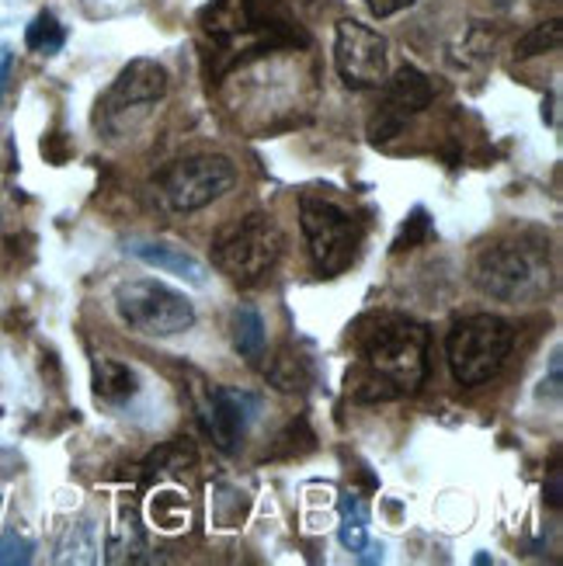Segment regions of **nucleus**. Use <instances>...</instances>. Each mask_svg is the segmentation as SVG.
Returning <instances> with one entry per match:
<instances>
[{
  "mask_svg": "<svg viewBox=\"0 0 563 566\" xmlns=\"http://www.w3.org/2000/svg\"><path fill=\"white\" fill-rule=\"evenodd\" d=\"M32 553L35 546L29 538H18V535L0 538V566H24V563H32Z\"/></svg>",
  "mask_w": 563,
  "mask_h": 566,
  "instance_id": "nucleus-23",
  "label": "nucleus"
},
{
  "mask_svg": "<svg viewBox=\"0 0 563 566\" xmlns=\"http://www.w3.org/2000/svg\"><path fill=\"white\" fill-rule=\"evenodd\" d=\"M11 66H14V53H11V45H4V42H0V102H4V94H8Z\"/></svg>",
  "mask_w": 563,
  "mask_h": 566,
  "instance_id": "nucleus-26",
  "label": "nucleus"
},
{
  "mask_svg": "<svg viewBox=\"0 0 563 566\" xmlns=\"http://www.w3.org/2000/svg\"><path fill=\"white\" fill-rule=\"evenodd\" d=\"M237 181V167L233 160L219 157V154H202V157H185L175 160L160 170V195L164 202L175 212H199L212 206L216 199L233 188Z\"/></svg>",
  "mask_w": 563,
  "mask_h": 566,
  "instance_id": "nucleus-8",
  "label": "nucleus"
},
{
  "mask_svg": "<svg viewBox=\"0 0 563 566\" xmlns=\"http://www.w3.org/2000/svg\"><path fill=\"white\" fill-rule=\"evenodd\" d=\"M261 400L248 389H233V386H212L202 400V428L212 438V446L219 452H237L240 441L248 438V428L258 417Z\"/></svg>",
  "mask_w": 563,
  "mask_h": 566,
  "instance_id": "nucleus-11",
  "label": "nucleus"
},
{
  "mask_svg": "<svg viewBox=\"0 0 563 566\" xmlns=\"http://www.w3.org/2000/svg\"><path fill=\"white\" fill-rule=\"evenodd\" d=\"M164 94H167V70L157 60H133L115 77L105 102L97 108H102V118L108 126H115L126 112H146V105H157Z\"/></svg>",
  "mask_w": 563,
  "mask_h": 566,
  "instance_id": "nucleus-12",
  "label": "nucleus"
},
{
  "mask_svg": "<svg viewBox=\"0 0 563 566\" xmlns=\"http://www.w3.org/2000/svg\"><path fill=\"white\" fill-rule=\"evenodd\" d=\"M386 63H389V45L386 39L362 24L355 18L337 21L334 29V66L337 77L352 91H373L386 81Z\"/></svg>",
  "mask_w": 563,
  "mask_h": 566,
  "instance_id": "nucleus-9",
  "label": "nucleus"
},
{
  "mask_svg": "<svg viewBox=\"0 0 563 566\" xmlns=\"http://www.w3.org/2000/svg\"><path fill=\"white\" fill-rule=\"evenodd\" d=\"M285 237L268 212H251L219 230L212 240V264L233 285H258L279 264Z\"/></svg>",
  "mask_w": 563,
  "mask_h": 566,
  "instance_id": "nucleus-5",
  "label": "nucleus"
},
{
  "mask_svg": "<svg viewBox=\"0 0 563 566\" xmlns=\"http://www.w3.org/2000/svg\"><path fill=\"white\" fill-rule=\"evenodd\" d=\"M560 42H563V24H560V18H550L519 39L515 56L529 60V56H540V53H553V49H560Z\"/></svg>",
  "mask_w": 563,
  "mask_h": 566,
  "instance_id": "nucleus-19",
  "label": "nucleus"
},
{
  "mask_svg": "<svg viewBox=\"0 0 563 566\" xmlns=\"http://www.w3.org/2000/svg\"><path fill=\"white\" fill-rule=\"evenodd\" d=\"M341 546H345L348 553H362L365 546H369V507L362 504V497L348 494L345 504H341Z\"/></svg>",
  "mask_w": 563,
  "mask_h": 566,
  "instance_id": "nucleus-16",
  "label": "nucleus"
},
{
  "mask_svg": "<svg viewBox=\"0 0 563 566\" xmlns=\"http://www.w3.org/2000/svg\"><path fill=\"white\" fill-rule=\"evenodd\" d=\"M199 24L223 53H233L230 63L264 56L272 49L306 45V32L282 0H209Z\"/></svg>",
  "mask_w": 563,
  "mask_h": 566,
  "instance_id": "nucleus-2",
  "label": "nucleus"
},
{
  "mask_svg": "<svg viewBox=\"0 0 563 566\" xmlns=\"http://www.w3.org/2000/svg\"><path fill=\"white\" fill-rule=\"evenodd\" d=\"M431 97H435V87L425 73L410 63L400 66L394 77L383 81V97H379V105L369 118V139L376 146L397 139L407 129V122L431 105Z\"/></svg>",
  "mask_w": 563,
  "mask_h": 566,
  "instance_id": "nucleus-10",
  "label": "nucleus"
},
{
  "mask_svg": "<svg viewBox=\"0 0 563 566\" xmlns=\"http://www.w3.org/2000/svg\"><path fill=\"white\" fill-rule=\"evenodd\" d=\"M129 254L139 258L143 264L160 268L167 275H178L191 285H206V264L188 254L185 248H175V243H160V240H133Z\"/></svg>",
  "mask_w": 563,
  "mask_h": 566,
  "instance_id": "nucleus-13",
  "label": "nucleus"
},
{
  "mask_svg": "<svg viewBox=\"0 0 563 566\" xmlns=\"http://www.w3.org/2000/svg\"><path fill=\"white\" fill-rule=\"evenodd\" d=\"M63 42H66V29L53 11H39L29 24V32H24V45H29L32 53H42V56L60 53Z\"/></svg>",
  "mask_w": 563,
  "mask_h": 566,
  "instance_id": "nucleus-18",
  "label": "nucleus"
},
{
  "mask_svg": "<svg viewBox=\"0 0 563 566\" xmlns=\"http://www.w3.org/2000/svg\"><path fill=\"white\" fill-rule=\"evenodd\" d=\"M150 518L164 532H178L181 525H188V501L178 494V490H164V494H154Z\"/></svg>",
  "mask_w": 563,
  "mask_h": 566,
  "instance_id": "nucleus-20",
  "label": "nucleus"
},
{
  "mask_svg": "<svg viewBox=\"0 0 563 566\" xmlns=\"http://www.w3.org/2000/svg\"><path fill=\"white\" fill-rule=\"evenodd\" d=\"M431 237V219H428V212L418 206L410 216H407V223H404V230L397 233V240H394V254H404V251H410V248H418V243H425Z\"/></svg>",
  "mask_w": 563,
  "mask_h": 566,
  "instance_id": "nucleus-21",
  "label": "nucleus"
},
{
  "mask_svg": "<svg viewBox=\"0 0 563 566\" xmlns=\"http://www.w3.org/2000/svg\"><path fill=\"white\" fill-rule=\"evenodd\" d=\"M515 344V327L504 316L494 313H473L449 331L446 337V358L452 368V379L459 386H480L501 373L504 358Z\"/></svg>",
  "mask_w": 563,
  "mask_h": 566,
  "instance_id": "nucleus-6",
  "label": "nucleus"
},
{
  "mask_svg": "<svg viewBox=\"0 0 563 566\" xmlns=\"http://www.w3.org/2000/svg\"><path fill=\"white\" fill-rule=\"evenodd\" d=\"M42 154H45V160L63 164V160L70 157V146H66V139H63L60 133H49V136L42 139Z\"/></svg>",
  "mask_w": 563,
  "mask_h": 566,
  "instance_id": "nucleus-24",
  "label": "nucleus"
},
{
  "mask_svg": "<svg viewBox=\"0 0 563 566\" xmlns=\"http://www.w3.org/2000/svg\"><path fill=\"white\" fill-rule=\"evenodd\" d=\"M115 313L133 334H143V337H175V334L191 331L195 324V306L188 295L154 279L118 285Z\"/></svg>",
  "mask_w": 563,
  "mask_h": 566,
  "instance_id": "nucleus-7",
  "label": "nucleus"
},
{
  "mask_svg": "<svg viewBox=\"0 0 563 566\" xmlns=\"http://www.w3.org/2000/svg\"><path fill=\"white\" fill-rule=\"evenodd\" d=\"M191 462H195V452H191L188 441H181V438H175V441H170V446H164L160 452H154V455H150V465H157V470H164V473L188 470Z\"/></svg>",
  "mask_w": 563,
  "mask_h": 566,
  "instance_id": "nucleus-22",
  "label": "nucleus"
},
{
  "mask_svg": "<svg viewBox=\"0 0 563 566\" xmlns=\"http://www.w3.org/2000/svg\"><path fill=\"white\" fill-rule=\"evenodd\" d=\"M300 227L310 248V261L321 275L334 279L355 261L365 237L362 219L324 191H306L300 199Z\"/></svg>",
  "mask_w": 563,
  "mask_h": 566,
  "instance_id": "nucleus-4",
  "label": "nucleus"
},
{
  "mask_svg": "<svg viewBox=\"0 0 563 566\" xmlns=\"http://www.w3.org/2000/svg\"><path fill=\"white\" fill-rule=\"evenodd\" d=\"M365 8H369L376 18H389V14H397V11H404V8H410L414 0H362Z\"/></svg>",
  "mask_w": 563,
  "mask_h": 566,
  "instance_id": "nucleus-25",
  "label": "nucleus"
},
{
  "mask_svg": "<svg viewBox=\"0 0 563 566\" xmlns=\"http://www.w3.org/2000/svg\"><path fill=\"white\" fill-rule=\"evenodd\" d=\"M352 392L358 403H386L418 392L428 379V331L400 313H373L355 324Z\"/></svg>",
  "mask_w": 563,
  "mask_h": 566,
  "instance_id": "nucleus-1",
  "label": "nucleus"
},
{
  "mask_svg": "<svg viewBox=\"0 0 563 566\" xmlns=\"http://www.w3.org/2000/svg\"><path fill=\"white\" fill-rule=\"evenodd\" d=\"M494 4H498V8H508V4H511V0H494Z\"/></svg>",
  "mask_w": 563,
  "mask_h": 566,
  "instance_id": "nucleus-27",
  "label": "nucleus"
},
{
  "mask_svg": "<svg viewBox=\"0 0 563 566\" xmlns=\"http://www.w3.org/2000/svg\"><path fill=\"white\" fill-rule=\"evenodd\" d=\"M264 379L279 392H303L310 386V365L296 348H279L264 361Z\"/></svg>",
  "mask_w": 563,
  "mask_h": 566,
  "instance_id": "nucleus-14",
  "label": "nucleus"
},
{
  "mask_svg": "<svg viewBox=\"0 0 563 566\" xmlns=\"http://www.w3.org/2000/svg\"><path fill=\"white\" fill-rule=\"evenodd\" d=\"M264 316L254 306H240L233 313V348L243 358H258L264 352Z\"/></svg>",
  "mask_w": 563,
  "mask_h": 566,
  "instance_id": "nucleus-17",
  "label": "nucleus"
},
{
  "mask_svg": "<svg viewBox=\"0 0 563 566\" xmlns=\"http://www.w3.org/2000/svg\"><path fill=\"white\" fill-rule=\"evenodd\" d=\"M473 282L483 295H491L498 303H532L550 292L553 272L540 243L504 240L477 258Z\"/></svg>",
  "mask_w": 563,
  "mask_h": 566,
  "instance_id": "nucleus-3",
  "label": "nucleus"
},
{
  "mask_svg": "<svg viewBox=\"0 0 563 566\" xmlns=\"http://www.w3.org/2000/svg\"><path fill=\"white\" fill-rule=\"evenodd\" d=\"M94 392H97V400H105V403H115V407L126 403L136 397V373L115 358L94 361Z\"/></svg>",
  "mask_w": 563,
  "mask_h": 566,
  "instance_id": "nucleus-15",
  "label": "nucleus"
}]
</instances>
